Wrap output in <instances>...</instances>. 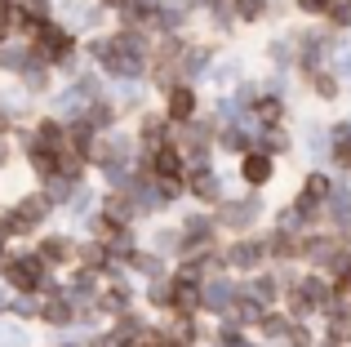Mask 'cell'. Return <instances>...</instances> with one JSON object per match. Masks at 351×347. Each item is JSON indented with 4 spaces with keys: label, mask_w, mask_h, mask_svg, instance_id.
Segmentation results:
<instances>
[{
    "label": "cell",
    "mask_w": 351,
    "mask_h": 347,
    "mask_svg": "<svg viewBox=\"0 0 351 347\" xmlns=\"http://www.w3.org/2000/svg\"><path fill=\"white\" fill-rule=\"evenodd\" d=\"M218 187H223V182H218V178H214V174H209V169L191 178V191H196L200 200H218V196H223V191H218Z\"/></svg>",
    "instance_id": "cell-9"
},
{
    "label": "cell",
    "mask_w": 351,
    "mask_h": 347,
    "mask_svg": "<svg viewBox=\"0 0 351 347\" xmlns=\"http://www.w3.org/2000/svg\"><path fill=\"white\" fill-rule=\"evenodd\" d=\"M49 85H53V67H45L40 58H32L27 71H23V94H49Z\"/></svg>",
    "instance_id": "cell-7"
},
{
    "label": "cell",
    "mask_w": 351,
    "mask_h": 347,
    "mask_svg": "<svg viewBox=\"0 0 351 347\" xmlns=\"http://www.w3.org/2000/svg\"><path fill=\"white\" fill-rule=\"evenodd\" d=\"M32 58H36V53H32V45H27V40H18V45H0V71H14V76H23Z\"/></svg>",
    "instance_id": "cell-6"
},
{
    "label": "cell",
    "mask_w": 351,
    "mask_h": 347,
    "mask_svg": "<svg viewBox=\"0 0 351 347\" xmlns=\"http://www.w3.org/2000/svg\"><path fill=\"white\" fill-rule=\"evenodd\" d=\"M334 0H302V9H329Z\"/></svg>",
    "instance_id": "cell-20"
},
{
    "label": "cell",
    "mask_w": 351,
    "mask_h": 347,
    "mask_svg": "<svg viewBox=\"0 0 351 347\" xmlns=\"http://www.w3.org/2000/svg\"><path fill=\"white\" fill-rule=\"evenodd\" d=\"M334 18L338 23H351V5H334Z\"/></svg>",
    "instance_id": "cell-18"
},
{
    "label": "cell",
    "mask_w": 351,
    "mask_h": 347,
    "mask_svg": "<svg viewBox=\"0 0 351 347\" xmlns=\"http://www.w3.org/2000/svg\"><path fill=\"white\" fill-rule=\"evenodd\" d=\"M0 347H27V330L18 321H0Z\"/></svg>",
    "instance_id": "cell-12"
},
{
    "label": "cell",
    "mask_w": 351,
    "mask_h": 347,
    "mask_svg": "<svg viewBox=\"0 0 351 347\" xmlns=\"http://www.w3.org/2000/svg\"><path fill=\"white\" fill-rule=\"evenodd\" d=\"M98 5H112V9H125L129 0H98Z\"/></svg>",
    "instance_id": "cell-22"
},
{
    "label": "cell",
    "mask_w": 351,
    "mask_h": 347,
    "mask_svg": "<svg viewBox=\"0 0 351 347\" xmlns=\"http://www.w3.org/2000/svg\"><path fill=\"white\" fill-rule=\"evenodd\" d=\"M5 259H9V236L0 232V263H5Z\"/></svg>",
    "instance_id": "cell-21"
},
{
    "label": "cell",
    "mask_w": 351,
    "mask_h": 347,
    "mask_svg": "<svg viewBox=\"0 0 351 347\" xmlns=\"http://www.w3.org/2000/svg\"><path fill=\"white\" fill-rule=\"evenodd\" d=\"M240 174H245V182H267L271 178V152H249L245 156V165H240Z\"/></svg>",
    "instance_id": "cell-8"
},
{
    "label": "cell",
    "mask_w": 351,
    "mask_h": 347,
    "mask_svg": "<svg viewBox=\"0 0 351 347\" xmlns=\"http://www.w3.org/2000/svg\"><path fill=\"white\" fill-rule=\"evenodd\" d=\"M263 9H267V0H236V14L245 18V23H254V18H263Z\"/></svg>",
    "instance_id": "cell-14"
},
{
    "label": "cell",
    "mask_w": 351,
    "mask_h": 347,
    "mask_svg": "<svg viewBox=\"0 0 351 347\" xmlns=\"http://www.w3.org/2000/svg\"><path fill=\"white\" fill-rule=\"evenodd\" d=\"M89 209H94V187H85V182H80V187H76V196L67 200V214H71V218H85Z\"/></svg>",
    "instance_id": "cell-10"
},
{
    "label": "cell",
    "mask_w": 351,
    "mask_h": 347,
    "mask_svg": "<svg viewBox=\"0 0 351 347\" xmlns=\"http://www.w3.org/2000/svg\"><path fill=\"white\" fill-rule=\"evenodd\" d=\"M258 254H263V250H258V245H236L232 263H236V267H254V263H258Z\"/></svg>",
    "instance_id": "cell-15"
},
{
    "label": "cell",
    "mask_w": 351,
    "mask_h": 347,
    "mask_svg": "<svg viewBox=\"0 0 351 347\" xmlns=\"http://www.w3.org/2000/svg\"><path fill=\"white\" fill-rule=\"evenodd\" d=\"M182 169H187V160H182V152L173 143H165V147H156L147 156V174L152 178H182Z\"/></svg>",
    "instance_id": "cell-4"
},
{
    "label": "cell",
    "mask_w": 351,
    "mask_h": 347,
    "mask_svg": "<svg viewBox=\"0 0 351 347\" xmlns=\"http://www.w3.org/2000/svg\"><path fill=\"white\" fill-rule=\"evenodd\" d=\"M9 130H14V116H9L5 107H0V134H9Z\"/></svg>",
    "instance_id": "cell-19"
},
{
    "label": "cell",
    "mask_w": 351,
    "mask_h": 347,
    "mask_svg": "<svg viewBox=\"0 0 351 347\" xmlns=\"http://www.w3.org/2000/svg\"><path fill=\"white\" fill-rule=\"evenodd\" d=\"M258 116H263V121H280V103H258Z\"/></svg>",
    "instance_id": "cell-16"
},
{
    "label": "cell",
    "mask_w": 351,
    "mask_h": 347,
    "mask_svg": "<svg viewBox=\"0 0 351 347\" xmlns=\"http://www.w3.org/2000/svg\"><path fill=\"white\" fill-rule=\"evenodd\" d=\"M9 312L14 316H40V298L36 294H9Z\"/></svg>",
    "instance_id": "cell-11"
},
{
    "label": "cell",
    "mask_w": 351,
    "mask_h": 347,
    "mask_svg": "<svg viewBox=\"0 0 351 347\" xmlns=\"http://www.w3.org/2000/svg\"><path fill=\"white\" fill-rule=\"evenodd\" d=\"M45 218H49V200H45V191H32V196H23L9 214H0V232L5 236H27V232H36Z\"/></svg>",
    "instance_id": "cell-2"
},
{
    "label": "cell",
    "mask_w": 351,
    "mask_h": 347,
    "mask_svg": "<svg viewBox=\"0 0 351 347\" xmlns=\"http://www.w3.org/2000/svg\"><path fill=\"white\" fill-rule=\"evenodd\" d=\"M36 259L45 263V272L49 267H67V263H76V241H71V236H40Z\"/></svg>",
    "instance_id": "cell-3"
},
{
    "label": "cell",
    "mask_w": 351,
    "mask_h": 347,
    "mask_svg": "<svg viewBox=\"0 0 351 347\" xmlns=\"http://www.w3.org/2000/svg\"><path fill=\"white\" fill-rule=\"evenodd\" d=\"M0 276H5V285L14 289V294H36L40 298V285H45V263L36 259V254H9L5 263H0Z\"/></svg>",
    "instance_id": "cell-1"
},
{
    "label": "cell",
    "mask_w": 351,
    "mask_h": 347,
    "mask_svg": "<svg viewBox=\"0 0 351 347\" xmlns=\"http://www.w3.org/2000/svg\"><path fill=\"white\" fill-rule=\"evenodd\" d=\"M165 121H169V125H191V121H196V94H191V85H173L169 89Z\"/></svg>",
    "instance_id": "cell-5"
},
{
    "label": "cell",
    "mask_w": 351,
    "mask_h": 347,
    "mask_svg": "<svg viewBox=\"0 0 351 347\" xmlns=\"http://www.w3.org/2000/svg\"><path fill=\"white\" fill-rule=\"evenodd\" d=\"M325 196H329V178L325 174H311L307 191H302V205H316V200H325Z\"/></svg>",
    "instance_id": "cell-13"
},
{
    "label": "cell",
    "mask_w": 351,
    "mask_h": 347,
    "mask_svg": "<svg viewBox=\"0 0 351 347\" xmlns=\"http://www.w3.org/2000/svg\"><path fill=\"white\" fill-rule=\"evenodd\" d=\"M316 94H320V98H334V94H338V85H334L329 76H316Z\"/></svg>",
    "instance_id": "cell-17"
},
{
    "label": "cell",
    "mask_w": 351,
    "mask_h": 347,
    "mask_svg": "<svg viewBox=\"0 0 351 347\" xmlns=\"http://www.w3.org/2000/svg\"><path fill=\"white\" fill-rule=\"evenodd\" d=\"M0 312H9V294H5V289H0Z\"/></svg>",
    "instance_id": "cell-23"
}]
</instances>
